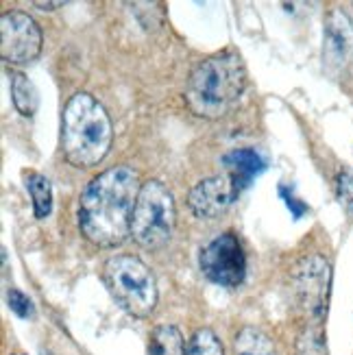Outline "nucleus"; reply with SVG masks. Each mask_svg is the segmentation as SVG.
<instances>
[{
    "instance_id": "22",
    "label": "nucleus",
    "mask_w": 353,
    "mask_h": 355,
    "mask_svg": "<svg viewBox=\"0 0 353 355\" xmlns=\"http://www.w3.org/2000/svg\"><path fill=\"white\" fill-rule=\"evenodd\" d=\"M15 355H22V353H15Z\"/></svg>"
},
{
    "instance_id": "19",
    "label": "nucleus",
    "mask_w": 353,
    "mask_h": 355,
    "mask_svg": "<svg viewBox=\"0 0 353 355\" xmlns=\"http://www.w3.org/2000/svg\"><path fill=\"white\" fill-rule=\"evenodd\" d=\"M7 303H9V310L20 316V318H33L35 316V307L33 301H31L24 292H20L18 288H11L7 292Z\"/></svg>"
},
{
    "instance_id": "18",
    "label": "nucleus",
    "mask_w": 353,
    "mask_h": 355,
    "mask_svg": "<svg viewBox=\"0 0 353 355\" xmlns=\"http://www.w3.org/2000/svg\"><path fill=\"white\" fill-rule=\"evenodd\" d=\"M334 183H336V196H338L341 205L353 218V171L343 168V171L336 175Z\"/></svg>"
},
{
    "instance_id": "5",
    "label": "nucleus",
    "mask_w": 353,
    "mask_h": 355,
    "mask_svg": "<svg viewBox=\"0 0 353 355\" xmlns=\"http://www.w3.org/2000/svg\"><path fill=\"white\" fill-rule=\"evenodd\" d=\"M177 207L173 192L157 179L144 181L133 209L131 236L148 251H157L173 238Z\"/></svg>"
},
{
    "instance_id": "8",
    "label": "nucleus",
    "mask_w": 353,
    "mask_h": 355,
    "mask_svg": "<svg viewBox=\"0 0 353 355\" xmlns=\"http://www.w3.org/2000/svg\"><path fill=\"white\" fill-rule=\"evenodd\" d=\"M42 28L24 11H7L0 18V55L11 66H24L42 53Z\"/></svg>"
},
{
    "instance_id": "11",
    "label": "nucleus",
    "mask_w": 353,
    "mask_h": 355,
    "mask_svg": "<svg viewBox=\"0 0 353 355\" xmlns=\"http://www.w3.org/2000/svg\"><path fill=\"white\" fill-rule=\"evenodd\" d=\"M221 162L225 166L229 181L234 183V190L238 196L268 168L266 157L257 148H251V146L229 150V153H225Z\"/></svg>"
},
{
    "instance_id": "12",
    "label": "nucleus",
    "mask_w": 353,
    "mask_h": 355,
    "mask_svg": "<svg viewBox=\"0 0 353 355\" xmlns=\"http://www.w3.org/2000/svg\"><path fill=\"white\" fill-rule=\"evenodd\" d=\"M9 87H11L13 107L18 110V114H22L24 118L35 116L37 107H40V94H37V87L33 85V81L22 72H11Z\"/></svg>"
},
{
    "instance_id": "2",
    "label": "nucleus",
    "mask_w": 353,
    "mask_h": 355,
    "mask_svg": "<svg viewBox=\"0 0 353 355\" xmlns=\"http://www.w3.org/2000/svg\"><path fill=\"white\" fill-rule=\"evenodd\" d=\"M244 89L247 68L238 53L225 51L201 61L186 85V105L198 118L218 120L232 114Z\"/></svg>"
},
{
    "instance_id": "20",
    "label": "nucleus",
    "mask_w": 353,
    "mask_h": 355,
    "mask_svg": "<svg viewBox=\"0 0 353 355\" xmlns=\"http://www.w3.org/2000/svg\"><path fill=\"white\" fill-rule=\"evenodd\" d=\"M277 192H279L282 200L286 203V207L290 209V214H293V218H295V220L303 218V216L308 214V205H305L301 198H297V196H295L293 188H288L286 183H282L279 188H277Z\"/></svg>"
},
{
    "instance_id": "16",
    "label": "nucleus",
    "mask_w": 353,
    "mask_h": 355,
    "mask_svg": "<svg viewBox=\"0 0 353 355\" xmlns=\"http://www.w3.org/2000/svg\"><path fill=\"white\" fill-rule=\"evenodd\" d=\"M297 355H327L323 322L310 320L297 340Z\"/></svg>"
},
{
    "instance_id": "4",
    "label": "nucleus",
    "mask_w": 353,
    "mask_h": 355,
    "mask_svg": "<svg viewBox=\"0 0 353 355\" xmlns=\"http://www.w3.org/2000/svg\"><path fill=\"white\" fill-rule=\"evenodd\" d=\"M103 282L112 299L135 318H146L157 305V284L148 266L135 255L110 257L103 266Z\"/></svg>"
},
{
    "instance_id": "10",
    "label": "nucleus",
    "mask_w": 353,
    "mask_h": 355,
    "mask_svg": "<svg viewBox=\"0 0 353 355\" xmlns=\"http://www.w3.org/2000/svg\"><path fill=\"white\" fill-rule=\"evenodd\" d=\"M323 61L334 70L353 61V20L343 9H334L325 20Z\"/></svg>"
},
{
    "instance_id": "3",
    "label": "nucleus",
    "mask_w": 353,
    "mask_h": 355,
    "mask_svg": "<svg viewBox=\"0 0 353 355\" xmlns=\"http://www.w3.org/2000/svg\"><path fill=\"white\" fill-rule=\"evenodd\" d=\"M114 129L105 107L87 92H76L61 116V150L74 168L98 166L112 148Z\"/></svg>"
},
{
    "instance_id": "17",
    "label": "nucleus",
    "mask_w": 353,
    "mask_h": 355,
    "mask_svg": "<svg viewBox=\"0 0 353 355\" xmlns=\"http://www.w3.org/2000/svg\"><path fill=\"white\" fill-rule=\"evenodd\" d=\"M186 355H225V351H223L218 336L212 329L203 327V329H196L194 336L188 340Z\"/></svg>"
},
{
    "instance_id": "13",
    "label": "nucleus",
    "mask_w": 353,
    "mask_h": 355,
    "mask_svg": "<svg viewBox=\"0 0 353 355\" xmlns=\"http://www.w3.org/2000/svg\"><path fill=\"white\" fill-rule=\"evenodd\" d=\"M186 340L175 325H157L148 338V355H186Z\"/></svg>"
},
{
    "instance_id": "6",
    "label": "nucleus",
    "mask_w": 353,
    "mask_h": 355,
    "mask_svg": "<svg viewBox=\"0 0 353 355\" xmlns=\"http://www.w3.org/2000/svg\"><path fill=\"white\" fill-rule=\"evenodd\" d=\"M201 272L212 284L223 288H238L247 277V255L236 234H225L214 238L198 257Z\"/></svg>"
},
{
    "instance_id": "14",
    "label": "nucleus",
    "mask_w": 353,
    "mask_h": 355,
    "mask_svg": "<svg viewBox=\"0 0 353 355\" xmlns=\"http://www.w3.org/2000/svg\"><path fill=\"white\" fill-rule=\"evenodd\" d=\"M24 188L31 194V200H33V211L35 218H46L53 211V188L51 181L46 179L42 173H24Z\"/></svg>"
},
{
    "instance_id": "15",
    "label": "nucleus",
    "mask_w": 353,
    "mask_h": 355,
    "mask_svg": "<svg viewBox=\"0 0 353 355\" xmlns=\"http://www.w3.org/2000/svg\"><path fill=\"white\" fill-rule=\"evenodd\" d=\"M234 355H277L270 338L257 327H242L234 340Z\"/></svg>"
},
{
    "instance_id": "9",
    "label": "nucleus",
    "mask_w": 353,
    "mask_h": 355,
    "mask_svg": "<svg viewBox=\"0 0 353 355\" xmlns=\"http://www.w3.org/2000/svg\"><path fill=\"white\" fill-rule=\"evenodd\" d=\"M238 198L234 183L229 181V177H207L203 181H198L194 188L190 190L188 205L196 218L212 220L218 218L221 214H225L232 203Z\"/></svg>"
},
{
    "instance_id": "7",
    "label": "nucleus",
    "mask_w": 353,
    "mask_h": 355,
    "mask_svg": "<svg viewBox=\"0 0 353 355\" xmlns=\"http://www.w3.org/2000/svg\"><path fill=\"white\" fill-rule=\"evenodd\" d=\"M293 286L299 305L314 322H323L329 303L332 266L325 257L308 255L293 270Z\"/></svg>"
},
{
    "instance_id": "1",
    "label": "nucleus",
    "mask_w": 353,
    "mask_h": 355,
    "mask_svg": "<svg viewBox=\"0 0 353 355\" xmlns=\"http://www.w3.org/2000/svg\"><path fill=\"white\" fill-rule=\"evenodd\" d=\"M142 183L129 166H114L92 179L79 198L81 236L101 249H114L131 236L133 209Z\"/></svg>"
},
{
    "instance_id": "21",
    "label": "nucleus",
    "mask_w": 353,
    "mask_h": 355,
    "mask_svg": "<svg viewBox=\"0 0 353 355\" xmlns=\"http://www.w3.org/2000/svg\"><path fill=\"white\" fill-rule=\"evenodd\" d=\"M33 5L40 7V9H44V11H46V9L51 11V9H55V7H64V3H33Z\"/></svg>"
}]
</instances>
